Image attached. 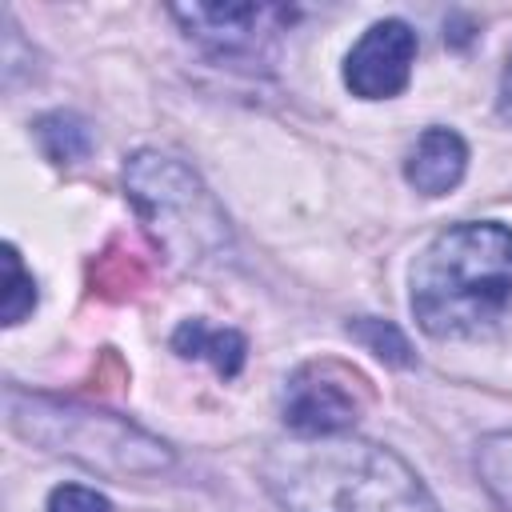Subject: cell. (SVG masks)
Here are the masks:
<instances>
[{"label": "cell", "instance_id": "obj_1", "mask_svg": "<svg viewBox=\"0 0 512 512\" xmlns=\"http://www.w3.org/2000/svg\"><path fill=\"white\" fill-rule=\"evenodd\" d=\"M260 472L288 512H440L396 452L352 436H296L276 444Z\"/></svg>", "mask_w": 512, "mask_h": 512}, {"label": "cell", "instance_id": "obj_2", "mask_svg": "<svg viewBox=\"0 0 512 512\" xmlns=\"http://www.w3.org/2000/svg\"><path fill=\"white\" fill-rule=\"evenodd\" d=\"M512 300V228L464 220L444 228L412 264V316L436 336H472Z\"/></svg>", "mask_w": 512, "mask_h": 512}, {"label": "cell", "instance_id": "obj_3", "mask_svg": "<svg viewBox=\"0 0 512 512\" xmlns=\"http://www.w3.org/2000/svg\"><path fill=\"white\" fill-rule=\"evenodd\" d=\"M124 188L156 248L180 268H212L232 256V228L204 180L176 156L136 152L124 164Z\"/></svg>", "mask_w": 512, "mask_h": 512}, {"label": "cell", "instance_id": "obj_4", "mask_svg": "<svg viewBox=\"0 0 512 512\" xmlns=\"http://www.w3.org/2000/svg\"><path fill=\"white\" fill-rule=\"evenodd\" d=\"M4 404H8V428L16 436L48 452L72 456L88 468H100L112 476H144L172 464L168 444H160L156 436H148L144 428L120 416L92 412L80 404H60L48 396H28L20 388H8Z\"/></svg>", "mask_w": 512, "mask_h": 512}, {"label": "cell", "instance_id": "obj_5", "mask_svg": "<svg viewBox=\"0 0 512 512\" xmlns=\"http://www.w3.org/2000/svg\"><path fill=\"white\" fill-rule=\"evenodd\" d=\"M368 404L360 372H348L336 360L304 364L284 392V420L296 436H344Z\"/></svg>", "mask_w": 512, "mask_h": 512}, {"label": "cell", "instance_id": "obj_6", "mask_svg": "<svg viewBox=\"0 0 512 512\" xmlns=\"http://www.w3.org/2000/svg\"><path fill=\"white\" fill-rule=\"evenodd\" d=\"M172 16L220 60H256L284 20H292L288 8L272 4H176Z\"/></svg>", "mask_w": 512, "mask_h": 512}, {"label": "cell", "instance_id": "obj_7", "mask_svg": "<svg viewBox=\"0 0 512 512\" xmlns=\"http://www.w3.org/2000/svg\"><path fill=\"white\" fill-rule=\"evenodd\" d=\"M416 32L404 20H376L344 60V84L360 100L400 96L412 80Z\"/></svg>", "mask_w": 512, "mask_h": 512}, {"label": "cell", "instance_id": "obj_8", "mask_svg": "<svg viewBox=\"0 0 512 512\" xmlns=\"http://www.w3.org/2000/svg\"><path fill=\"white\" fill-rule=\"evenodd\" d=\"M468 148L452 128H424L404 160V176L420 196H444L464 180Z\"/></svg>", "mask_w": 512, "mask_h": 512}, {"label": "cell", "instance_id": "obj_9", "mask_svg": "<svg viewBox=\"0 0 512 512\" xmlns=\"http://www.w3.org/2000/svg\"><path fill=\"white\" fill-rule=\"evenodd\" d=\"M172 348L180 356H188V360L192 356L196 360H208L220 376H236L244 368V352H248V344H244L240 332H232V328H208L204 320H184L176 328V336H172Z\"/></svg>", "mask_w": 512, "mask_h": 512}, {"label": "cell", "instance_id": "obj_10", "mask_svg": "<svg viewBox=\"0 0 512 512\" xmlns=\"http://www.w3.org/2000/svg\"><path fill=\"white\" fill-rule=\"evenodd\" d=\"M36 140H40V148H44L52 160H60V164L84 160V156L92 152V132H88V124H84L80 116H72V112H52V116H44V120L36 124Z\"/></svg>", "mask_w": 512, "mask_h": 512}, {"label": "cell", "instance_id": "obj_11", "mask_svg": "<svg viewBox=\"0 0 512 512\" xmlns=\"http://www.w3.org/2000/svg\"><path fill=\"white\" fill-rule=\"evenodd\" d=\"M348 336H352V340H360L372 356H380V360H384V364H392V368H408V364H412V348H408L404 332H400L392 320L360 316V320H352V324H348Z\"/></svg>", "mask_w": 512, "mask_h": 512}, {"label": "cell", "instance_id": "obj_12", "mask_svg": "<svg viewBox=\"0 0 512 512\" xmlns=\"http://www.w3.org/2000/svg\"><path fill=\"white\" fill-rule=\"evenodd\" d=\"M4 300H0V316H4V324L12 328V324H20L32 308H36V280L24 272V264H20V252L12 248V244H4Z\"/></svg>", "mask_w": 512, "mask_h": 512}, {"label": "cell", "instance_id": "obj_13", "mask_svg": "<svg viewBox=\"0 0 512 512\" xmlns=\"http://www.w3.org/2000/svg\"><path fill=\"white\" fill-rule=\"evenodd\" d=\"M48 512H112V504H108L96 488L60 484V488L48 496Z\"/></svg>", "mask_w": 512, "mask_h": 512}, {"label": "cell", "instance_id": "obj_14", "mask_svg": "<svg viewBox=\"0 0 512 512\" xmlns=\"http://www.w3.org/2000/svg\"><path fill=\"white\" fill-rule=\"evenodd\" d=\"M500 116L512 120V60L504 68V80H500Z\"/></svg>", "mask_w": 512, "mask_h": 512}]
</instances>
